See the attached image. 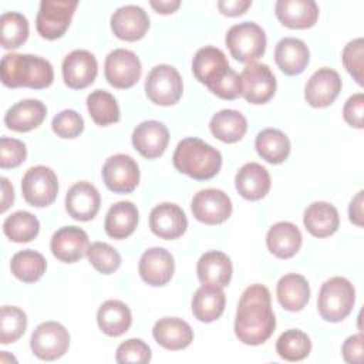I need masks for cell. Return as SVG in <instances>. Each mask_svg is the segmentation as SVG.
Listing matches in <instances>:
<instances>
[{"instance_id":"13","label":"cell","mask_w":364,"mask_h":364,"mask_svg":"<svg viewBox=\"0 0 364 364\" xmlns=\"http://www.w3.org/2000/svg\"><path fill=\"white\" fill-rule=\"evenodd\" d=\"M102 179L109 191L115 193H129L139 182L138 164L129 155H112L102 166Z\"/></svg>"},{"instance_id":"14","label":"cell","mask_w":364,"mask_h":364,"mask_svg":"<svg viewBox=\"0 0 364 364\" xmlns=\"http://www.w3.org/2000/svg\"><path fill=\"white\" fill-rule=\"evenodd\" d=\"M193 216L206 225L223 223L232 213V200L220 189H202L192 199Z\"/></svg>"},{"instance_id":"34","label":"cell","mask_w":364,"mask_h":364,"mask_svg":"<svg viewBox=\"0 0 364 364\" xmlns=\"http://www.w3.org/2000/svg\"><path fill=\"white\" fill-rule=\"evenodd\" d=\"M97 323L104 334L118 337L131 327L132 314L125 303L119 300H107L97 311Z\"/></svg>"},{"instance_id":"41","label":"cell","mask_w":364,"mask_h":364,"mask_svg":"<svg viewBox=\"0 0 364 364\" xmlns=\"http://www.w3.org/2000/svg\"><path fill=\"white\" fill-rule=\"evenodd\" d=\"M1 46L4 48H17L28 37V21L17 11H6L0 17Z\"/></svg>"},{"instance_id":"5","label":"cell","mask_w":364,"mask_h":364,"mask_svg":"<svg viewBox=\"0 0 364 364\" xmlns=\"http://www.w3.org/2000/svg\"><path fill=\"white\" fill-rule=\"evenodd\" d=\"M355 301V290L346 277H331L321 284L317 309L326 321L338 323L344 320L353 310Z\"/></svg>"},{"instance_id":"26","label":"cell","mask_w":364,"mask_h":364,"mask_svg":"<svg viewBox=\"0 0 364 364\" xmlns=\"http://www.w3.org/2000/svg\"><path fill=\"white\" fill-rule=\"evenodd\" d=\"M46 115L47 108L40 100H21L7 109L4 124L11 131L27 132L37 128Z\"/></svg>"},{"instance_id":"11","label":"cell","mask_w":364,"mask_h":364,"mask_svg":"<svg viewBox=\"0 0 364 364\" xmlns=\"http://www.w3.org/2000/svg\"><path fill=\"white\" fill-rule=\"evenodd\" d=\"M276 91V78L269 65L247 64L240 74V95L250 104L267 102Z\"/></svg>"},{"instance_id":"20","label":"cell","mask_w":364,"mask_h":364,"mask_svg":"<svg viewBox=\"0 0 364 364\" xmlns=\"http://www.w3.org/2000/svg\"><path fill=\"white\" fill-rule=\"evenodd\" d=\"M138 270L141 279L149 286H164L173 274V256L164 247H151L142 253Z\"/></svg>"},{"instance_id":"47","label":"cell","mask_w":364,"mask_h":364,"mask_svg":"<svg viewBox=\"0 0 364 364\" xmlns=\"http://www.w3.org/2000/svg\"><path fill=\"white\" fill-rule=\"evenodd\" d=\"M27 156V149L24 142L16 138L1 136L0 139V166L3 169L16 168L24 162Z\"/></svg>"},{"instance_id":"7","label":"cell","mask_w":364,"mask_h":364,"mask_svg":"<svg viewBox=\"0 0 364 364\" xmlns=\"http://www.w3.org/2000/svg\"><path fill=\"white\" fill-rule=\"evenodd\" d=\"M183 84L178 70L168 64L155 65L146 75V97L158 105H173L182 97Z\"/></svg>"},{"instance_id":"22","label":"cell","mask_w":364,"mask_h":364,"mask_svg":"<svg viewBox=\"0 0 364 364\" xmlns=\"http://www.w3.org/2000/svg\"><path fill=\"white\" fill-rule=\"evenodd\" d=\"M50 249L60 262L74 263L87 253L88 236L81 228L64 226L53 235Z\"/></svg>"},{"instance_id":"45","label":"cell","mask_w":364,"mask_h":364,"mask_svg":"<svg viewBox=\"0 0 364 364\" xmlns=\"http://www.w3.org/2000/svg\"><path fill=\"white\" fill-rule=\"evenodd\" d=\"M51 127L60 138H77L84 129V119L77 111L64 109L53 118Z\"/></svg>"},{"instance_id":"17","label":"cell","mask_w":364,"mask_h":364,"mask_svg":"<svg viewBox=\"0 0 364 364\" xmlns=\"http://www.w3.org/2000/svg\"><path fill=\"white\" fill-rule=\"evenodd\" d=\"M341 91V78L337 71L318 68L307 81L304 88L306 101L314 108H324L334 102Z\"/></svg>"},{"instance_id":"43","label":"cell","mask_w":364,"mask_h":364,"mask_svg":"<svg viewBox=\"0 0 364 364\" xmlns=\"http://www.w3.org/2000/svg\"><path fill=\"white\" fill-rule=\"evenodd\" d=\"M87 257L90 263L102 274L114 273L121 264L119 253L108 243L94 242L87 249Z\"/></svg>"},{"instance_id":"32","label":"cell","mask_w":364,"mask_h":364,"mask_svg":"<svg viewBox=\"0 0 364 364\" xmlns=\"http://www.w3.org/2000/svg\"><path fill=\"white\" fill-rule=\"evenodd\" d=\"M138 225V209L129 200H121L114 203L107 215L104 228L109 237L112 239H125L134 233Z\"/></svg>"},{"instance_id":"39","label":"cell","mask_w":364,"mask_h":364,"mask_svg":"<svg viewBox=\"0 0 364 364\" xmlns=\"http://www.w3.org/2000/svg\"><path fill=\"white\" fill-rule=\"evenodd\" d=\"M40 230L38 219L27 212V210H17L6 218L3 223L4 235L16 243H26L33 240Z\"/></svg>"},{"instance_id":"18","label":"cell","mask_w":364,"mask_h":364,"mask_svg":"<svg viewBox=\"0 0 364 364\" xmlns=\"http://www.w3.org/2000/svg\"><path fill=\"white\" fill-rule=\"evenodd\" d=\"M149 28V17L146 11L136 4H127L111 16L112 33L125 41H136L145 36Z\"/></svg>"},{"instance_id":"36","label":"cell","mask_w":364,"mask_h":364,"mask_svg":"<svg viewBox=\"0 0 364 364\" xmlns=\"http://www.w3.org/2000/svg\"><path fill=\"white\" fill-rule=\"evenodd\" d=\"M257 154L269 164H282L290 154V141L284 132L276 128H266L256 136Z\"/></svg>"},{"instance_id":"30","label":"cell","mask_w":364,"mask_h":364,"mask_svg":"<svg viewBox=\"0 0 364 364\" xmlns=\"http://www.w3.org/2000/svg\"><path fill=\"white\" fill-rule=\"evenodd\" d=\"M307 232L316 237H327L338 229L340 218L337 209L328 202H313L307 206L303 216Z\"/></svg>"},{"instance_id":"33","label":"cell","mask_w":364,"mask_h":364,"mask_svg":"<svg viewBox=\"0 0 364 364\" xmlns=\"http://www.w3.org/2000/svg\"><path fill=\"white\" fill-rule=\"evenodd\" d=\"M226 297L222 287L215 284H202L193 294L192 313L202 323H210L219 318L225 310Z\"/></svg>"},{"instance_id":"25","label":"cell","mask_w":364,"mask_h":364,"mask_svg":"<svg viewBox=\"0 0 364 364\" xmlns=\"http://www.w3.org/2000/svg\"><path fill=\"white\" fill-rule=\"evenodd\" d=\"M155 341L166 350L186 348L193 340V331L191 326L178 317L159 318L152 328Z\"/></svg>"},{"instance_id":"19","label":"cell","mask_w":364,"mask_h":364,"mask_svg":"<svg viewBox=\"0 0 364 364\" xmlns=\"http://www.w3.org/2000/svg\"><path fill=\"white\" fill-rule=\"evenodd\" d=\"M169 142V131L159 121L149 119L135 127L132 132L134 148L148 159L161 156Z\"/></svg>"},{"instance_id":"8","label":"cell","mask_w":364,"mask_h":364,"mask_svg":"<svg viewBox=\"0 0 364 364\" xmlns=\"http://www.w3.org/2000/svg\"><path fill=\"white\" fill-rule=\"evenodd\" d=\"M77 0H43L36 18L38 34L47 40L60 38L68 28Z\"/></svg>"},{"instance_id":"49","label":"cell","mask_w":364,"mask_h":364,"mask_svg":"<svg viewBox=\"0 0 364 364\" xmlns=\"http://www.w3.org/2000/svg\"><path fill=\"white\" fill-rule=\"evenodd\" d=\"M363 343L364 338L361 333L350 336L341 347L344 361L350 364H360L363 361Z\"/></svg>"},{"instance_id":"9","label":"cell","mask_w":364,"mask_h":364,"mask_svg":"<svg viewBox=\"0 0 364 364\" xmlns=\"http://www.w3.org/2000/svg\"><path fill=\"white\" fill-rule=\"evenodd\" d=\"M21 192L27 203L36 208L51 205L58 192V179L54 171L44 165L30 168L21 179Z\"/></svg>"},{"instance_id":"48","label":"cell","mask_w":364,"mask_h":364,"mask_svg":"<svg viewBox=\"0 0 364 364\" xmlns=\"http://www.w3.org/2000/svg\"><path fill=\"white\" fill-rule=\"evenodd\" d=\"M343 117L344 121L354 127L361 129L364 125V94L363 92H357L354 95H351L343 108Z\"/></svg>"},{"instance_id":"21","label":"cell","mask_w":364,"mask_h":364,"mask_svg":"<svg viewBox=\"0 0 364 364\" xmlns=\"http://www.w3.org/2000/svg\"><path fill=\"white\" fill-rule=\"evenodd\" d=\"M101 196L94 185L87 181L74 183L65 196V209L77 220H91L100 210Z\"/></svg>"},{"instance_id":"29","label":"cell","mask_w":364,"mask_h":364,"mask_svg":"<svg viewBox=\"0 0 364 364\" xmlns=\"http://www.w3.org/2000/svg\"><path fill=\"white\" fill-rule=\"evenodd\" d=\"M196 272L202 284L225 287L232 279V262L223 252L210 250L199 257Z\"/></svg>"},{"instance_id":"27","label":"cell","mask_w":364,"mask_h":364,"mask_svg":"<svg viewBox=\"0 0 364 364\" xmlns=\"http://www.w3.org/2000/svg\"><path fill=\"white\" fill-rule=\"evenodd\" d=\"M309 48L300 38L284 37L277 43L274 50L276 64L287 75H297L303 73L309 64Z\"/></svg>"},{"instance_id":"3","label":"cell","mask_w":364,"mask_h":364,"mask_svg":"<svg viewBox=\"0 0 364 364\" xmlns=\"http://www.w3.org/2000/svg\"><path fill=\"white\" fill-rule=\"evenodd\" d=\"M1 81L6 87H28L34 90L50 87L54 80L48 60L31 54H6L1 58Z\"/></svg>"},{"instance_id":"51","label":"cell","mask_w":364,"mask_h":364,"mask_svg":"<svg viewBox=\"0 0 364 364\" xmlns=\"http://www.w3.org/2000/svg\"><path fill=\"white\" fill-rule=\"evenodd\" d=\"M363 191H360L353 200L350 202V208H348V216L350 220L357 225L358 228L363 226Z\"/></svg>"},{"instance_id":"37","label":"cell","mask_w":364,"mask_h":364,"mask_svg":"<svg viewBox=\"0 0 364 364\" xmlns=\"http://www.w3.org/2000/svg\"><path fill=\"white\" fill-rule=\"evenodd\" d=\"M47 262L44 256L36 250L26 249L17 252L10 262L11 273L24 283H34L46 273Z\"/></svg>"},{"instance_id":"15","label":"cell","mask_w":364,"mask_h":364,"mask_svg":"<svg viewBox=\"0 0 364 364\" xmlns=\"http://www.w3.org/2000/svg\"><path fill=\"white\" fill-rule=\"evenodd\" d=\"M97 73V60L87 50H74L63 60V78L65 85L73 90H81L92 84Z\"/></svg>"},{"instance_id":"38","label":"cell","mask_w":364,"mask_h":364,"mask_svg":"<svg viewBox=\"0 0 364 364\" xmlns=\"http://www.w3.org/2000/svg\"><path fill=\"white\" fill-rule=\"evenodd\" d=\"M87 108L92 121L107 127L119 121V107L112 94L105 90H95L87 97Z\"/></svg>"},{"instance_id":"10","label":"cell","mask_w":364,"mask_h":364,"mask_svg":"<svg viewBox=\"0 0 364 364\" xmlns=\"http://www.w3.org/2000/svg\"><path fill=\"white\" fill-rule=\"evenodd\" d=\"M70 346L67 328L57 321H44L36 327L31 334L30 347L36 357L44 361H53L65 354Z\"/></svg>"},{"instance_id":"16","label":"cell","mask_w":364,"mask_h":364,"mask_svg":"<svg viewBox=\"0 0 364 364\" xmlns=\"http://www.w3.org/2000/svg\"><path fill=\"white\" fill-rule=\"evenodd\" d=\"M149 228L158 237L172 240L185 233L188 228V219L182 208H179L176 203L164 202L151 210Z\"/></svg>"},{"instance_id":"28","label":"cell","mask_w":364,"mask_h":364,"mask_svg":"<svg viewBox=\"0 0 364 364\" xmlns=\"http://www.w3.org/2000/svg\"><path fill=\"white\" fill-rule=\"evenodd\" d=\"M301 233L291 222H277L266 235L267 249L279 259L293 257L301 247Z\"/></svg>"},{"instance_id":"50","label":"cell","mask_w":364,"mask_h":364,"mask_svg":"<svg viewBox=\"0 0 364 364\" xmlns=\"http://www.w3.org/2000/svg\"><path fill=\"white\" fill-rule=\"evenodd\" d=\"M252 1L250 0H220L218 1V7L222 14L225 16H239L243 14L249 7Z\"/></svg>"},{"instance_id":"44","label":"cell","mask_w":364,"mask_h":364,"mask_svg":"<svg viewBox=\"0 0 364 364\" xmlns=\"http://www.w3.org/2000/svg\"><path fill=\"white\" fill-rule=\"evenodd\" d=\"M343 64L348 74L357 81L358 85H363V67H364V41L361 37L351 40L343 50Z\"/></svg>"},{"instance_id":"31","label":"cell","mask_w":364,"mask_h":364,"mask_svg":"<svg viewBox=\"0 0 364 364\" xmlns=\"http://www.w3.org/2000/svg\"><path fill=\"white\" fill-rule=\"evenodd\" d=\"M276 294L283 309L289 311H300L310 299L309 282L301 274L287 273L279 279Z\"/></svg>"},{"instance_id":"4","label":"cell","mask_w":364,"mask_h":364,"mask_svg":"<svg viewBox=\"0 0 364 364\" xmlns=\"http://www.w3.org/2000/svg\"><path fill=\"white\" fill-rule=\"evenodd\" d=\"M172 162L179 172L196 181H206L220 171L222 155L199 138H185L176 145Z\"/></svg>"},{"instance_id":"1","label":"cell","mask_w":364,"mask_h":364,"mask_svg":"<svg viewBox=\"0 0 364 364\" xmlns=\"http://www.w3.org/2000/svg\"><path fill=\"white\" fill-rule=\"evenodd\" d=\"M276 327L274 313L270 304V291L263 284L249 286L240 296L235 334L243 344L259 346L270 338Z\"/></svg>"},{"instance_id":"2","label":"cell","mask_w":364,"mask_h":364,"mask_svg":"<svg viewBox=\"0 0 364 364\" xmlns=\"http://www.w3.org/2000/svg\"><path fill=\"white\" fill-rule=\"evenodd\" d=\"M192 71L219 98L235 100L240 95V75L230 68L222 50L210 46L199 48L192 60Z\"/></svg>"},{"instance_id":"12","label":"cell","mask_w":364,"mask_h":364,"mask_svg":"<svg viewBox=\"0 0 364 364\" xmlns=\"http://www.w3.org/2000/svg\"><path fill=\"white\" fill-rule=\"evenodd\" d=\"M141 73V61L131 50L117 48L105 58L104 74L107 81L115 88L132 87L138 82Z\"/></svg>"},{"instance_id":"6","label":"cell","mask_w":364,"mask_h":364,"mask_svg":"<svg viewBox=\"0 0 364 364\" xmlns=\"http://www.w3.org/2000/svg\"><path fill=\"white\" fill-rule=\"evenodd\" d=\"M225 41L232 57L245 64L255 63L266 50L264 30L253 21L232 26L226 33Z\"/></svg>"},{"instance_id":"40","label":"cell","mask_w":364,"mask_h":364,"mask_svg":"<svg viewBox=\"0 0 364 364\" xmlns=\"http://www.w3.org/2000/svg\"><path fill=\"white\" fill-rule=\"evenodd\" d=\"M277 354L287 361L304 360L311 351V341L309 336L297 328L286 330L276 341Z\"/></svg>"},{"instance_id":"52","label":"cell","mask_w":364,"mask_h":364,"mask_svg":"<svg viewBox=\"0 0 364 364\" xmlns=\"http://www.w3.org/2000/svg\"><path fill=\"white\" fill-rule=\"evenodd\" d=\"M0 182H1V208H0V212L4 213L14 200V191H13V185L9 182L7 178H1Z\"/></svg>"},{"instance_id":"24","label":"cell","mask_w":364,"mask_h":364,"mask_svg":"<svg viewBox=\"0 0 364 364\" xmlns=\"http://www.w3.org/2000/svg\"><path fill=\"white\" fill-rule=\"evenodd\" d=\"M235 186L245 199L259 200L264 198L270 189V175L260 164L247 162L237 171Z\"/></svg>"},{"instance_id":"23","label":"cell","mask_w":364,"mask_h":364,"mask_svg":"<svg viewBox=\"0 0 364 364\" xmlns=\"http://www.w3.org/2000/svg\"><path fill=\"white\" fill-rule=\"evenodd\" d=\"M276 17L289 28L313 27L318 18V6L314 0H279Z\"/></svg>"},{"instance_id":"46","label":"cell","mask_w":364,"mask_h":364,"mask_svg":"<svg viewBox=\"0 0 364 364\" xmlns=\"http://www.w3.org/2000/svg\"><path fill=\"white\" fill-rule=\"evenodd\" d=\"M115 360L117 363H121V364H125V363L145 364L151 360V348L145 341L139 338H129L118 346Z\"/></svg>"},{"instance_id":"53","label":"cell","mask_w":364,"mask_h":364,"mask_svg":"<svg viewBox=\"0 0 364 364\" xmlns=\"http://www.w3.org/2000/svg\"><path fill=\"white\" fill-rule=\"evenodd\" d=\"M149 4L158 13L169 14V13H173L181 6V1L179 0H152Z\"/></svg>"},{"instance_id":"42","label":"cell","mask_w":364,"mask_h":364,"mask_svg":"<svg viewBox=\"0 0 364 364\" xmlns=\"http://www.w3.org/2000/svg\"><path fill=\"white\" fill-rule=\"evenodd\" d=\"M27 328L26 313L16 306H3L0 310V343L17 341Z\"/></svg>"},{"instance_id":"35","label":"cell","mask_w":364,"mask_h":364,"mask_svg":"<svg viewBox=\"0 0 364 364\" xmlns=\"http://www.w3.org/2000/svg\"><path fill=\"white\" fill-rule=\"evenodd\" d=\"M210 132L222 142L233 144L240 141L247 131V121L236 109H222L209 122Z\"/></svg>"}]
</instances>
